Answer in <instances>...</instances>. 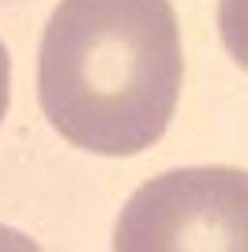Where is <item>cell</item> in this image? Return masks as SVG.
Here are the masks:
<instances>
[{
	"mask_svg": "<svg viewBox=\"0 0 248 252\" xmlns=\"http://www.w3.org/2000/svg\"><path fill=\"white\" fill-rule=\"evenodd\" d=\"M8 102H11V57L0 42V125H4V117H8Z\"/></svg>",
	"mask_w": 248,
	"mask_h": 252,
	"instance_id": "3957f363",
	"label": "cell"
},
{
	"mask_svg": "<svg viewBox=\"0 0 248 252\" xmlns=\"http://www.w3.org/2000/svg\"><path fill=\"white\" fill-rule=\"evenodd\" d=\"M248 173L233 166L173 169L147 181L124 203L117 222V252H181L226 249L245 252Z\"/></svg>",
	"mask_w": 248,
	"mask_h": 252,
	"instance_id": "7a4b0ae2",
	"label": "cell"
},
{
	"mask_svg": "<svg viewBox=\"0 0 248 252\" xmlns=\"http://www.w3.org/2000/svg\"><path fill=\"white\" fill-rule=\"evenodd\" d=\"M185 83L169 0H61L38 49L41 113L72 147L143 155L165 136Z\"/></svg>",
	"mask_w": 248,
	"mask_h": 252,
	"instance_id": "6da1fadb",
	"label": "cell"
}]
</instances>
